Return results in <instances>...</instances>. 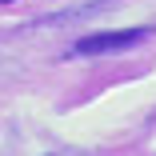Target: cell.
<instances>
[{"mask_svg": "<svg viewBox=\"0 0 156 156\" xmlns=\"http://www.w3.org/2000/svg\"><path fill=\"white\" fill-rule=\"evenodd\" d=\"M152 36V28H116V32H88L80 36L68 52L72 56H116V52H128L136 44H144Z\"/></svg>", "mask_w": 156, "mask_h": 156, "instance_id": "6da1fadb", "label": "cell"}, {"mask_svg": "<svg viewBox=\"0 0 156 156\" xmlns=\"http://www.w3.org/2000/svg\"><path fill=\"white\" fill-rule=\"evenodd\" d=\"M0 4H4V0H0Z\"/></svg>", "mask_w": 156, "mask_h": 156, "instance_id": "7a4b0ae2", "label": "cell"}]
</instances>
